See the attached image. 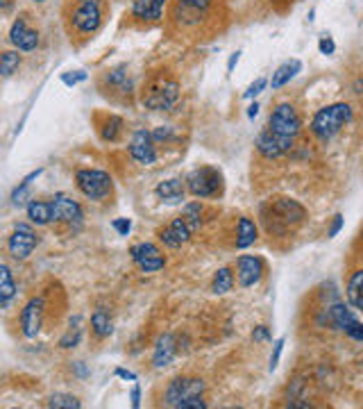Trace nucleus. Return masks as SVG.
<instances>
[{
	"instance_id": "f257e3e1",
	"label": "nucleus",
	"mask_w": 363,
	"mask_h": 409,
	"mask_svg": "<svg viewBox=\"0 0 363 409\" xmlns=\"http://www.w3.org/2000/svg\"><path fill=\"white\" fill-rule=\"evenodd\" d=\"M304 218H307V209L293 198H275L261 207V221L270 235H286Z\"/></svg>"
},
{
	"instance_id": "f03ea898",
	"label": "nucleus",
	"mask_w": 363,
	"mask_h": 409,
	"mask_svg": "<svg viewBox=\"0 0 363 409\" xmlns=\"http://www.w3.org/2000/svg\"><path fill=\"white\" fill-rule=\"evenodd\" d=\"M354 118V109L352 105L347 103H334L327 105V107L318 109L311 118V132L318 141H332L334 137L338 135L340 130L345 128L347 123H352Z\"/></svg>"
},
{
	"instance_id": "7ed1b4c3",
	"label": "nucleus",
	"mask_w": 363,
	"mask_h": 409,
	"mask_svg": "<svg viewBox=\"0 0 363 409\" xmlns=\"http://www.w3.org/2000/svg\"><path fill=\"white\" fill-rule=\"evenodd\" d=\"M103 25V0H75L68 14V27L77 37H91Z\"/></svg>"
},
{
	"instance_id": "20e7f679",
	"label": "nucleus",
	"mask_w": 363,
	"mask_h": 409,
	"mask_svg": "<svg viewBox=\"0 0 363 409\" xmlns=\"http://www.w3.org/2000/svg\"><path fill=\"white\" fill-rule=\"evenodd\" d=\"M187 192L193 198L207 200V198H218L223 194V173L213 166H200L193 168L187 175Z\"/></svg>"
},
{
	"instance_id": "39448f33",
	"label": "nucleus",
	"mask_w": 363,
	"mask_h": 409,
	"mask_svg": "<svg viewBox=\"0 0 363 409\" xmlns=\"http://www.w3.org/2000/svg\"><path fill=\"white\" fill-rule=\"evenodd\" d=\"M75 187L80 189L84 198L100 202L111 196L113 180L109 173L100 171V168H80V171L75 173Z\"/></svg>"
},
{
	"instance_id": "423d86ee",
	"label": "nucleus",
	"mask_w": 363,
	"mask_h": 409,
	"mask_svg": "<svg viewBox=\"0 0 363 409\" xmlns=\"http://www.w3.org/2000/svg\"><path fill=\"white\" fill-rule=\"evenodd\" d=\"M180 101V84L170 77H161L146 87L144 91V105L152 111H168Z\"/></svg>"
},
{
	"instance_id": "0eeeda50",
	"label": "nucleus",
	"mask_w": 363,
	"mask_h": 409,
	"mask_svg": "<svg viewBox=\"0 0 363 409\" xmlns=\"http://www.w3.org/2000/svg\"><path fill=\"white\" fill-rule=\"evenodd\" d=\"M268 130L273 132V135L295 144V139L302 130V121H300L297 109L291 103L275 105V109L270 111V118H268Z\"/></svg>"
},
{
	"instance_id": "6e6552de",
	"label": "nucleus",
	"mask_w": 363,
	"mask_h": 409,
	"mask_svg": "<svg viewBox=\"0 0 363 409\" xmlns=\"http://www.w3.org/2000/svg\"><path fill=\"white\" fill-rule=\"evenodd\" d=\"M204 389H207V384L200 378H175L170 380L166 391H163V405L177 409L184 400L202 396Z\"/></svg>"
},
{
	"instance_id": "1a4fd4ad",
	"label": "nucleus",
	"mask_w": 363,
	"mask_h": 409,
	"mask_svg": "<svg viewBox=\"0 0 363 409\" xmlns=\"http://www.w3.org/2000/svg\"><path fill=\"white\" fill-rule=\"evenodd\" d=\"M53 204V223L68 225L70 230H80L84 221V211L82 204L73 200L66 194H55V198L51 200Z\"/></svg>"
},
{
	"instance_id": "9d476101",
	"label": "nucleus",
	"mask_w": 363,
	"mask_h": 409,
	"mask_svg": "<svg viewBox=\"0 0 363 409\" xmlns=\"http://www.w3.org/2000/svg\"><path fill=\"white\" fill-rule=\"evenodd\" d=\"M37 246H39V237L37 232L32 230V225L27 223L14 225V232L10 235V239H7V252H10L14 259H27Z\"/></svg>"
},
{
	"instance_id": "9b49d317",
	"label": "nucleus",
	"mask_w": 363,
	"mask_h": 409,
	"mask_svg": "<svg viewBox=\"0 0 363 409\" xmlns=\"http://www.w3.org/2000/svg\"><path fill=\"white\" fill-rule=\"evenodd\" d=\"M44 314H46V300L44 295H32L21 309V332L25 339H37L44 326Z\"/></svg>"
},
{
	"instance_id": "f8f14e48",
	"label": "nucleus",
	"mask_w": 363,
	"mask_h": 409,
	"mask_svg": "<svg viewBox=\"0 0 363 409\" xmlns=\"http://www.w3.org/2000/svg\"><path fill=\"white\" fill-rule=\"evenodd\" d=\"M127 153L130 157L141 166H152L157 164V144L152 139V132L146 128H139L130 139V146H127Z\"/></svg>"
},
{
	"instance_id": "ddd939ff",
	"label": "nucleus",
	"mask_w": 363,
	"mask_h": 409,
	"mask_svg": "<svg viewBox=\"0 0 363 409\" xmlns=\"http://www.w3.org/2000/svg\"><path fill=\"white\" fill-rule=\"evenodd\" d=\"M130 257L144 273H157L166 266V257H163V252L150 241L134 243L130 248Z\"/></svg>"
},
{
	"instance_id": "4468645a",
	"label": "nucleus",
	"mask_w": 363,
	"mask_h": 409,
	"mask_svg": "<svg viewBox=\"0 0 363 409\" xmlns=\"http://www.w3.org/2000/svg\"><path fill=\"white\" fill-rule=\"evenodd\" d=\"M263 273H266V264L257 255H241L237 259V280L243 289H250L259 285Z\"/></svg>"
},
{
	"instance_id": "2eb2a0df",
	"label": "nucleus",
	"mask_w": 363,
	"mask_h": 409,
	"mask_svg": "<svg viewBox=\"0 0 363 409\" xmlns=\"http://www.w3.org/2000/svg\"><path fill=\"white\" fill-rule=\"evenodd\" d=\"M10 44L21 53H32L39 48V32L27 27V21L18 16L10 27Z\"/></svg>"
},
{
	"instance_id": "dca6fc26",
	"label": "nucleus",
	"mask_w": 363,
	"mask_h": 409,
	"mask_svg": "<svg viewBox=\"0 0 363 409\" xmlns=\"http://www.w3.org/2000/svg\"><path fill=\"white\" fill-rule=\"evenodd\" d=\"M191 237H193V230L189 228V223L184 221L182 216H177L170 221L168 228L159 230V241L166 246V248H182L184 243L191 241Z\"/></svg>"
},
{
	"instance_id": "f3484780",
	"label": "nucleus",
	"mask_w": 363,
	"mask_h": 409,
	"mask_svg": "<svg viewBox=\"0 0 363 409\" xmlns=\"http://www.w3.org/2000/svg\"><path fill=\"white\" fill-rule=\"evenodd\" d=\"M257 150L261 157H266V159H280L282 155H286L291 148H293V141H286V139H282V137H277L273 135L268 128L259 132V137H257Z\"/></svg>"
},
{
	"instance_id": "a211bd4d",
	"label": "nucleus",
	"mask_w": 363,
	"mask_h": 409,
	"mask_svg": "<svg viewBox=\"0 0 363 409\" xmlns=\"http://www.w3.org/2000/svg\"><path fill=\"white\" fill-rule=\"evenodd\" d=\"M168 0H134L132 3V18L141 23H157L163 16V7Z\"/></svg>"
},
{
	"instance_id": "6ab92c4d",
	"label": "nucleus",
	"mask_w": 363,
	"mask_h": 409,
	"mask_svg": "<svg viewBox=\"0 0 363 409\" xmlns=\"http://www.w3.org/2000/svg\"><path fill=\"white\" fill-rule=\"evenodd\" d=\"M216 0H175V18H180L182 23H193L200 16H204Z\"/></svg>"
},
{
	"instance_id": "aec40b11",
	"label": "nucleus",
	"mask_w": 363,
	"mask_h": 409,
	"mask_svg": "<svg viewBox=\"0 0 363 409\" xmlns=\"http://www.w3.org/2000/svg\"><path fill=\"white\" fill-rule=\"evenodd\" d=\"M177 355V341L175 337L166 332L161 334L159 339L154 343V350H152V366L154 369H166L168 364H173V359Z\"/></svg>"
},
{
	"instance_id": "412c9836",
	"label": "nucleus",
	"mask_w": 363,
	"mask_h": 409,
	"mask_svg": "<svg viewBox=\"0 0 363 409\" xmlns=\"http://www.w3.org/2000/svg\"><path fill=\"white\" fill-rule=\"evenodd\" d=\"M325 319L327 323L334 328V330H340V332H347L354 323H357L359 319L354 316V312L347 305H343V302H336V305H332V307H327V312H325Z\"/></svg>"
},
{
	"instance_id": "4be33fe9",
	"label": "nucleus",
	"mask_w": 363,
	"mask_h": 409,
	"mask_svg": "<svg viewBox=\"0 0 363 409\" xmlns=\"http://www.w3.org/2000/svg\"><path fill=\"white\" fill-rule=\"evenodd\" d=\"M154 194L159 196V200L168 202V204H180L187 196V182H182L180 178H170L163 180L157 185Z\"/></svg>"
},
{
	"instance_id": "5701e85b",
	"label": "nucleus",
	"mask_w": 363,
	"mask_h": 409,
	"mask_svg": "<svg viewBox=\"0 0 363 409\" xmlns=\"http://www.w3.org/2000/svg\"><path fill=\"white\" fill-rule=\"evenodd\" d=\"M25 211H27V218H30L32 225H37V228H46V225L53 223V204L46 202V200H30L25 204Z\"/></svg>"
},
{
	"instance_id": "b1692460",
	"label": "nucleus",
	"mask_w": 363,
	"mask_h": 409,
	"mask_svg": "<svg viewBox=\"0 0 363 409\" xmlns=\"http://www.w3.org/2000/svg\"><path fill=\"white\" fill-rule=\"evenodd\" d=\"M103 80H105L107 87L116 89V94H125V96L132 94V77H130V73H127V66L125 64H120L116 68L107 70Z\"/></svg>"
},
{
	"instance_id": "393cba45",
	"label": "nucleus",
	"mask_w": 363,
	"mask_h": 409,
	"mask_svg": "<svg viewBox=\"0 0 363 409\" xmlns=\"http://www.w3.org/2000/svg\"><path fill=\"white\" fill-rule=\"evenodd\" d=\"M259 239V228L257 223L252 221V218L247 216H241L239 223H237V248L239 250H245L250 248V246Z\"/></svg>"
},
{
	"instance_id": "a878e982",
	"label": "nucleus",
	"mask_w": 363,
	"mask_h": 409,
	"mask_svg": "<svg viewBox=\"0 0 363 409\" xmlns=\"http://www.w3.org/2000/svg\"><path fill=\"white\" fill-rule=\"evenodd\" d=\"M302 70V62L300 60H291V62H284L282 66H277V70L270 77V87L273 89H282L286 87V84L293 80V77Z\"/></svg>"
},
{
	"instance_id": "bb28decb",
	"label": "nucleus",
	"mask_w": 363,
	"mask_h": 409,
	"mask_svg": "<svg viewBox=\"0 0 363 409\" xmlns=\"http://www.w3.org/2000/svg\"><path fill=\"white\" fill-rule=\"evenodd\" d=\"M91 332L96 334V339H107L113 332V321L107 309L98 307L94 314H91Z\"/></svg>"
},
{
	"instance_id": "cd10ccee",
	"label": "nucleus",
	"mask_w": 363,
	"mask_h": 409,
	"mask_svg": "<svg viewBox=\"0 0 363 409\" xmlns=\"http://www.w3.org/2000/svg\"><path fill=\"white\" fill-rule=\"evenodd\" d=\"M16 295V282L7 264H0V307L7 309L10 307L12 298Z\"/></svg>"
},
{
	"instance_id": "c85d7f7f",
	"label": "nucleus",
	"mask_w": 363,
	"mask_h": 409,
	"mask_svg": "<svg viewBox=\"0 0 363 409\" xmlns=\"http://www.w3.org/2000/svg\"><path fill=\"white\" fill-rule=\"evenodd\" d=\"M345 293H347V300H350V305L354 309H359V312H363V269L354 271L350 275Z\"/></svg>"
},
{
	"instance_id": "c756f323",
	"label": "nucleus",
	"mask_w": 363,
	"mask_h": 409,
	"mask_svg": "<svg viewBox=\"0 0 363 409\" xmlns=\"http://www.w3.org/2000/svg\"><path fill=\"white\" fill-rule=\"evenodd\" d=\"M98 130H100L103 141L116 144V141L120 139V135H123V118L116 116V114H107L105 121H103V125H100Z\"/></svg>"
},
{
	"instance_id": "7c9ffc66",
	"label": "nucleus",
	"mask_w": 363,
	"mask_h": 409,
	"mask_svg": "<svg viewBox=\"0 0 363 409\" xmlns=\"http://www.w3.org/2000/svg\"><path fill=\"white\" fill-rule=\"evenodd\" d=\"M232 289H234V273H232V269L223 266V269H218L216 273H213L211 291L216 295H225V293H230Z\"/></svg>"
},
{
	"instance_id": "2f4dec72",
	"label": "nucleus",
	"mask_w": 363,
	"mask_h": 409,
	"mask_svg": "<svg viewBox=\"0 0 363 409\" xmlns=\"http://www.w3.org/2000/svg\"><path fill=\"white\" fill-rule=\"evenodd\" d=\"M180 216L189 223V228L193 230V232H198V230L202 228V204L198 202V200L184 204V209H182Z\"/></svg>"
},
{
	"instance_id": "473e14b6",
	"label": "nucleus",
	"mask_w": 363,
	"mask_h": 409,
	"mask_svg": "<svg viewBox=\"0 0 363 409\" xmlns=\"http://www.w3.org/2000/svg\"><path fill=\"white\" fill-rule=\"evenodd\" d=\"M80 341H82L80 316H75V319H70V328H68V332L59 339V348H64V350L75 348V345H80Z\"/></svg>"
},
{
	"instance_id": "72a5a7b5",
	"label": "nucleus",
	"mask_w": 363,
	"mask_h": 409,
	"mask_svg": "<svg viewBox=\"0 0 363 409\" xmlns=\"http://www.w3.org/2000/svg\"><path fill=\"white\" fill-rule=\"evenodd\" d=\"M51 409H80V398H75L73 393H53L46 403Z\"/></svg>"
},
{
	"instance_id": "f704fd0d",
	"label": "nucleus",
	"mask_w": 363,
	"mask_h": 409,
	"mask_svg": "<svg viewBox=\"0 0 363 409\" xmlns=\"http://www.w3.org/2000/svg\"><path fill=\"white\" fill-rule=\"evenodd\" d=\"M21 62H23V57L18 55V51H5L3 57H0V73H3V77L16 73L21 68Z\"/></svg>"
},
{
	"instance_id": "c9c22d12",
	"label": "nucleus",
	"mask_w": 363,
	"mask_h": 409,
	"mask_svg": "<svg viewBox=\"0 0 363 409\" xmlns=\"http://www.w3.org/2000/svg\"><path fill=\"white\" fill-rule=\"evenodd\" d=\"M30 187L32 185H27V182H23V180L18 182V187L12 192V204H14V207H23V204H27L32 200L30 198Z\"/></svg>"
},
{
	"instance_id": "e433bc0d",
	"label": "nucleus",
	"mask_w": 363,
	"mask_h": 409,
	"mask_svg": "<svg viewBox=\"0 0 363 409\" xmlns=\"http://www.w3.org/2000/svg\"><path fill=\"white\" fill-rule=\"evenodd\" d=\"M270 84V80H266V77H257V80H254L250 87L245 89V94H243V98H247V101H252V98H257L259 94L263 89H266Z\"/></svg>"
},
{
	"instance_id": "4c0bfd02",
	"label": "nucleus",
	"mask_w": 363,
	"mask_h": 409,
	"mask_svg": "<svg viewBox=\"0 0 363 409\" xmlns=\"http://www.w3.org/2000/svg\"><path fill=\"white\" fill-rule=\"evenodd\" d=\"M152 139H154V144H166V141H173L175 135H173V128H168V125H159V128H154L152 130Z\"/></svg>"
},
{
	"instance_id": "58836bf2",
	"label": "nucleus",
	"mask_w": 363,
	"mask_h": 409,
	"mask_svg": "<svg viewBox=\"0 0 363 409\" xmlns=\"http://www.w3.org/2000/svg\"><path fill=\"white\" fill-rule=\"evenodd\" d=\"M84 80H89V75L84 73V70H75V73H64L62 75V82L66 84V87H75V84H80Z\"/></svg>"
},
{
	"instance_id": "ea45409f",
	"label": "nucleus",
	"mask_w": 363,
	"mask_h": 409,
	"mask_svg": "<svg viewBox=\"0 0 363 409\" xmlns=\"http://www.w3.org/2000/svg\"><path fill=\"white\" fill-rule=\"evenodd\" d=\"M318 51L323 55H334V53H336V44H334V39L330 37V34H323V37H320Z\"/></svg>"
},
{
	"instance_id": "a19ab883",
	"label": "nucleus",
	"mask_w": 363,
	"mask_h": 409,
	"mask_svg": "<svg viewBox=\"0 0 363 409\" xmlns=\"http://www.w3.org/2000/svg\"><path fill=\"white\" fill-rule=\"evenodd\" d=\"M284 343H286V339H277V341H275V350H273V355H270V366H268V371H270V373H273V371L277 369V364H280V357H282Z\"/></svg>"
},
{
	"instance_id": "79ce46f5",
	"label": "nucleus",
	"mask_w": 363,
	"mask_h": 409,
	"mask_svg": "<svg viewBox=\"0 0 363 409\" xmlns=\"http://www.w3.org/2000/svg\"><path fill=\"white\" fill-rule=\"evenodd\" d=\"M111 225H113V230H116L120 237H127V235H130V230H132V221H130V218H116V221H113Z\"/></svg>"
},
{
	"instance_id": "37998d69",
	"label": "nucleus",
	"mask_w": 363,
	"mask_h": 409,
	"mask_svg": "<svg viewBox=\"0 0 363 409\" xmlns=\"http://www.w3.org/2000/svg\"><path fill=\"white\" fill-rule=\"evenodd\" d=\"M252 339L257 343H263V341H270L273 339V334H270V330L266 326H257L252 330Z\"/></svg>"
},
{
	"instance_id": "c03bdc74",
	"label": "nucleus",
	"mask_w": 363,
	"mask_h": 409,
	"mask_svg": "<svg viewBox=\"0 0 363 409\" xmlns=\"http://www.w3.org/2000/svg\"><path fill=\"white\" fill-rule=\"evenodd\" d=\"M343 221H345V218H343V214H336V216H334V221H332V228H330V232H327V237H330V239L338 237V232L343 230Z\"/></svg>"
},
{
	"instance_id": "a18cd8bd",
	"label": "nucleus",
	"mask_w": 363,
	"mask_h": 409,
	"mask_svg": "<svg viewBox=\"0 0 363 409\" xmlns=\"http://www.w3.org/2000/svg\"><path fill=\"white\" fill-rule=\"evenodd\" d=\"M177 409H207V403L202 400V396H198V398L184 400V403L177 407Z\"/></svg>"
},
{
	"instance_id": "49530a36",
	"label": "nucleus",
	"mask_w": 363,
	"mask_h": 409,
	"mask_svg": "<svg viewBox=\"0 0 363 409\" xmlns=\"http://www.w3.org/2000/svg\"><path fill=\"white\" fill-rule=\"evenodd\" d=\"M345 334H347V337H352L354 341H363V323H361V321H357V323H354V326H352L350 330H347Z\"/></svg>"
},
{
	"instance_id": "de8ad7c7",
	"label": "nucleus",
	"mask_w": 363,
	"mask_h": 409,
	"mask_svg": "<svg viewBox=\"0 0 363 409\" xmlns=\"http://www.w3.org/2000/svg\"><path fill=\"white\" fill-rule=\"evenodd\" d=\"M241 51H237V53H232L230 55V62H227V73H234V68H237V64H239V60H241Z\"/></svg>"
},
{
	"instance_id": "09e8293b",
	"label": "nucleus",
	"mask_w": 363,
	"mask_h": 409,
	"mask_svg": "<svg viewBox=\"0 0 363 409\" xmlns=\"http://www.w3.org/2000/svg\"><path fill=\"white\" fill-rule=\"evenodd\" d=\"M116 378L130 380V382H137V373H132V371H127V369H116Z\"/></svg>"
},
{
	"instance_id": "8fccbe9b",
	"label": "nucleus",
	"mask_w": 363,
	"mask_h": 409,
	"mask_svg": "<svg viewBox=\"0 0 363 409\" xmlns=\"http://www.w3.org/2000/svg\"><path fill=\"white\" fill-rule=\"evenodd\" d=\"M130 398H132V407L139 409V407H141V386H139V384L132 389V396H130Z\"/></svg>"
},
{
	"instance_id": "3c124183",
	"label": "nucleus",
	"mask_w": 363,
	"mask_h": 409,
	"mask_svg": "<svg viewBox=\"0 0 363 409\" xmlns=\"http://www.w3.org/2000/svg\"><path fill=\"white\" fill-rule=\"evenodd\" d=\"M257 114H259V103H252L250 107H247V118H250V121H254V118H257Z\"/></svg>"
},
{
	"instance_id": "603ef678",
	"label": "nucleus",
	"mask_w": 363,
	"mask_h": 409,
	"mask_svg": "<svg viewBox=\"0 0 363 409\" xmlns=\"http://www.w3.org/2000/svg\"><path fill=\"white\" fill-rule=\"evenodd\" d=\"M73 369H75V373H77V375H80V378H87V375H89V371L84 369L82 362H73Z\"/></svg>"
},
{
	"instance_id": "864d4df0",
	"label": "nucleus",
	"mask_w": 363,
	"mask_h": 409,
	"mask_svg": "<svg viewBox=\"0 0 363 409\" xmlns=\"http://www.w3.org/2000/svg\"><path fill=\"white\" fill-rule=\"evenodd\" d=\"M12 3H14V0H0V10L7 12V10L12 7Z\"/></svg>"
},
{
	"instance_id": "5fc2aeb1",
	"label": "nucleus",
	"mask_w": 363,
	"mask_h": 409,
	"mask_svg": "<svg viewBox=\"0 0 363 409\" xmlns=\"http://www.w3.org/2000/svg\"><path fill=\"white\" fill-rule=\"evenodd\" d=\"M32 3H46V0H32Z\"/></svg>"
}]
</instances>
